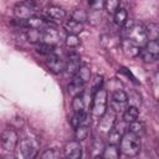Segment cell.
Instances as JSON below:
<instances>
[{
  "label": "cell",
  "instance_id": "cell-1",
  "mask_svg": "<svg viewBox=\"0 0 159 159\" xmlns=\"http://www.w3.org/2000/svg\"><path fill=\"white\" fill-rule=\"evenodd\" d=\"M142 148V142H140V137L127 130L123 137L122 140L119 143V149L120 153L124 154L125 157H135L139 154Z\"/></svg>",
  "mask_w": 159,
  "mask_h": 159
},
{
  "label": "cell",
  "instance_id": "cell-2",
  "mask_svg": "<svg viewBox=\"0 0 159 159\" xmlns=\"http://www.w3.org/2000/svg\"><path fill=\"white\" fill-rule=\"evenodd\" d=\"M39 142L35 138H24L19 142L15 155L19 159H34L39 152Z\"/></svg>",
  "mask_w": 159,
  "mask_h": 159
},
{
  "label": "cell",
  "instance_id": "cell-3",
  "mask_svg": "<svg viewBox=\"0 0 159 159\" xmlns=\"http://www.w3.org/2000/svg\"><path fill=\"white\" fill-rule=\"evenodd\" d=\"M107 91L104 88H99L93 94V104H92V114L96 118H101L107 111Z\"/></svg>",
  "mask_w": 159,
  "mask_h": 159
},
{
  "label": "cell",
  "instance_id": "cell-4",
  "mask_svg": "<svg viewBox=\"0 0 159 159\" xmlns=\"http://www.w3.org/2000/svg\"><path fill=\"white\" fill-rule=\"evenodd\" d=\"M19 144V135L14 128H6L1 133V148L4 152L12 153Z\"/></svg>",
  "mask_w": 159,
  "mask_h": 159
},
{
  "label": "cell",
  "instance_id": "cell-5",
  "mask_svg": "<svg viewBox=\"0 0 159 159\" xmlns=\"http://www.w3.org/2000/svg\"><path fill=\"white\" fill-rule=\"evenodd\" d=\"M35 12H36V5L34 1L19 2L14 6V15L19 20H27L35 16Z\"/></svg>",
  "mask_w": 159,
  "mask_h": 159
},
{
  "label": "cell",
  "instance_id": "cell-6",
  "mask_svg": "<svg viewBox=\"0 0 159 159\" xmlns=\"http://www.w3.org/2000/svg\"><path fill=\"white\" fill-rule=\"evenodd\" d=\"M117 122V112L109 107L107 108V111L104 112V114L99 118V123H98V130L102 133H109L111 129L114 127Z\"/></svg>",
  "mask_w": 159,
  "mask_h": 159
},
{
  "label": "cell",
  "instance_id": "cell-7",
  "mask_svg": "<svg viewBox=\"0 0 159 159\" xmlns=\"http://www.w3.org/2000/svg\"><path fill=\"white\" fill-rule=\"evenodd\" d=\"M128 32H129V39L133 40L139 46L147 43L148 37H147V32H145V26H143L140 24L139 25H134Z\"/></svg>",
  "mask_w": 159,
  "mask_h": 159
},
{
  "label": "cell",
  "instance_id": "cell-8",
  "mask_svg": "<svg viewBox=\"0 0 159 159\" xmlns=\"http://www.w3.org/2000/svg\"><path fill=\"white\" fill-rule=\"evenodd\" d=\"M120 47H122V51L123 53L127 56V57H130V58H134L137 56L140 55V46L138 43H135L133 40L130 39H124L122 42H120Z\"/></svg>",
  "mask_w": 159,
  "mask_h": 159
},
{
  "label": "cell",
  "instance_id": "cell-9",
  "mask_svg": "<svg viewBox=\"0 0 159 159\" xmlns=\"http://www.w3.org/2000/svg\"><path fill=\"white\" fill-rule=\"evenodd\" d=\"M65 155L70 159H80L82 157V147L80 144V140H70L66 143L63 148Z\"/></svg>",
  "mask_w": 159,
  "mask_h": 159
},
{
  "label": "cell",
  "instance_id": "cell-10",
  "mask_svg": "<svg viewBox=\"0 0 159 159\" xmlns=\"http://www.w3.org/2000/svg\"><path fill=\"white\" fill-rule=\"evenodd\" d=\"M46 65H47L48 70L51 72L56 73V75L62 73L63 70H66V65L63 63V61L60 57H57L56 55H53V53L52 55H48V58L46 61Z\"/></svg>",
  "mask_w": 159,
  "mask_h": 159
},
{
  "label": "cell",
  "instance_id": "cell-11",
  "mask_svg": "<svg viewBox=\"0 0 159 159\" xmlns=\"http://www.w3.org/2000/svg\"><path fill=\"white\" fill-rule=\"evenodd\" d=\"M61 39V34L55 29V27H45L43 32H42V41L50 45H56L57 42H60Z\"/></svg>",
  "mask_w": 159,
  "mask_h": 159
},
{
  "label": "cell",
  "instance_id": "cell-12",
  "mask_svg": "<svg viewBox=\"0 0 159 159\" xmlns=\"http://www.w3.org/2000/svg\"><path fill=\"white\" fill-rule=\"evenodd\" d=\"M81 65H80V56L77 53H70L67 62H66V71L70 76H75L77 75L78 70H80Z\"/></svg>",
  "mask_w": 159,
  "mask_h": 159
},
{
  "label": "cell",
  "instance_id": "cell-13",
  "mask_svg": "<svg viewBox=\"0 0 159 159\" xmlns=\"http://www.w3.org/2000/svg\"><path fill=\"white\" fill-rule=\"evenodd\" d=\"M84 84H86V82L81 78V77H78L77 75H75L73 76V80L71 81V83L68 84V93L71 94V96H77V94H81V93H83V91H84Z\"/></svg>",
  "mask_w": 159,
  "mask_h": 159
},
{
  "label": "cell",
  "instance_id": "cell-14",
  "mask_svg": "<svg viewBox=\"0 0 159 159\" xmlns=\"http://www.w3.org/2000/svg\"><path fill=\"white\" fill-rule=\"evenodd\" d=\"M71 125L73 128H77L80 125H89V116L86 111L75 113L71 117Z\"/></svg>",
  "mask_w": 159,
  "mask_h": 159
},
{
  "label": "cell",
  "instance_id": "cell-15",
  "mask_svg": "<svg viewBox=\"0 0 159 159\" xmlns=\"http://www.w3.org/2000/svg\"><path fill=\"white\" fill-rule=\"evenodd\" d=\"M46 14L50 19L52 20H56V21H61L66 17V10L60 7V6H56V5H51L46 9Z\"/></svg>",
  "mask_w": 159,
  "mask_h": 159
},
{
  "label": "cell",
  "instance_id": "cell-16",
  "mask_svg": "<svg viewBox=\"0 0 159 159\" xmlns=\"http://www.w3.org/2000/svg\"><path fill=\"white\" fill-rule=\"evenodd\" d=\"M63 29L68 34L78 35V34H81L83 31V24L82 22H78V21H76L73 19H71V20H67L63 24Z\"/></svg>",
  "mask_w": 159,
  "mask_h": 159
},
{
  "label": "cell",
  "instance_id": "cell-17",
  "mask_svg": "<svg viewBox=\"0 0 159 159\" xmlns=\"http://www.w3.org/2000/svg\"><path fill=\"white\" fill-rule=\"evenodd\" d=\"M119 154H120V149L117 147V144H109L104 147L102 157L104 159H118Z\"/></svg>",
  "mask_w": 159,
  "mask_h": 159
},
{
  "label": "cell",
  "instance_id": "cell-18",
  "mask_svg": "<svg viewBox=\"0 0 159 159\" xmlns=\"http://www.w3.org/2000/svg\"><path fill=\"white\" fill-rule=\"evenodd\" d=\"M138 117H139V109L137 108V106H129L123 112V120L127 123L137 120Z\"/></svg>",
  "mask_w": 159,
  "mask_h": 159
},
{
  "label": "cell",
  "instance_id": "cell-19",
  "mask_svg": "<svg viewBox=\"0 0 159 159\" xmlns=\"http://www.w3.org/2000/svg\"><path fill=\"white\" fill-rule=\"evenodd\" d=\"M46 21L41 17H37V16H32L27 20H25V26L30 27V29H37V30H41V29H45L46 27Z\"/></svg>",
  "mask_w": 159,
  "mask_h": 159
},
{
  "label": "cell",
  "instance_id": "cell-20",
  "mask_svg": "<svg viewBox=\"0 0 159 159\" xmlns=\"http://www.w3.org/2000/svg\"><path fill=\"white\" fill-rule=\"evenodd\" d=\"M25 37L30 43H39L42 40V32L37 29H30L25 32Z\"/></svg>",
  "mask_w": 159,
  "mask_h": 159
},
{
  "label": "cell",
  "instance_id": "cell-21",
  "mask_svg": "<svg viewBox=\"0 0 159 159\" xmlns=\"http://www.w3.org/2000/svg\"><path fill=\"white\" fill-rule=\"evenodd\" d=\"M84 108H86V102H84L83 93L75 96L73 99H72V109H73V112H75V113L83 112Z\"/></svg>",
  "mask_w": 159,
  "mask_h": 159
},
{
  "label": "cell",
  "instance_id": "cell-22",
  "mask_svg": "<svg viewBox=\"0 0 159 159\" xmlns=\"http://www.w3.org/2000/svg\"><path fill=\"white\" fill-rule=\"evenodd\" d=\"M145 32H147L148 40H158L159 39V24L149 22L145 26Z\"/></svg>",
  "mask_w": 159,
  "mask_h": 159
},
{
  "label": "cell",
  "instance_id": "cell-23",
  "mask_svg": "<svg viewBox=\"0 0 159 159\" xmlns=\"http://www.w3.org/2000/svg\"><path fill=\"white\" fill-rule=\"evenodd\" d=\"M128 130L134 133V134H137V135H139V137H142L144 134V132H145V127H144V124L142 122H139L137 119L134 122L128 123Z\"/></svg>",
  "mask_w": 159,
  "mask_h": 159
},
{
  "label": "cell",
  "instance_id": "cell-24",
  "mask_svg": "<svg viewBox=\"0 0 159 159\" xmlns=\"http://www.w3.org/2000/svg\"><path fill=\"white\" fill-rule=\"evenodd\" d=\"M113 15H114V22L118 26H123L125 24V21L128 20V14H127L125 9H123V7H119Z\"/></svg>",
  "mask_w": 159,
  "mask_h": 159
},
{
  "label": "cell",
  "instance_id": "cell-25",
  "mask_svg": "<svg viewBox=\"0 0 159 159\" xmlns=\"http://www.w3.org/2000/svg\"><path fill=\"white\" fill-rule=\"evenodd\" d=\"M89 134V125H80L77 128H75V135H76V139L82 142L84 139H87Z\"/></svg>",
  "mask_w": 159,
  "mask_h": 159
},
{
  "label": "cell",
  "instance_id": "cell-26",
  "mask_svg": "<svg viewBox=\"0 0 159 159\" xmlns=\"http://www.w3.org/2000/svg\"><path fill=\"white\" fill-rule=\"evenodd\" d=\"M36 51L41 55H52L53 53V45H50V43H46V42H40L37 43L36 46Z\"/></svg>",
  "mask_w": 159,
  "mask_h": 159
},
{
  "label": "cell",
  "instance_id": "cell-27",
  "mask_svg": "<svg viewBox=\"0 0 159 159\" xmlns=\"http://www.w3.org/2000/svg\"><path fill=\"white\" fill-rule=\"evenodd\" d=\"M112 101L118 102V103H127L128 102V94L124 91L118 88L112 93Z\"/></svg>",
  "mask_w": 159,
  "mask_h": 159
},
{
  "label": "cell",
  "instance_id": "cell-28",
  "mask_svg": "<svg viewBox=\"0 0 159 159\" xmlns=\"http://www.w3.org/2000/svg\"><path fill=\"white\" fill-rule=\"evenodd\" d=\"M145 50L148 52H150L152 55H154L155 57L159 56V41L157 40H148V42L145 43Z\"/></svg>",
  "mask_w": 159,
  "mask_h": 159
},
{
  "label": "cell",
  "instance_id": "cell-29",
  "mask_svg": "<svg viewBox=\"0 0 159 159\" xmlns=\"http://www.w3.org/2000/svg\"><path fill=\"white\" fill-rule=\"evenodd\" d=\"M72 19L76 20V21H78V22H82V24H83V22L87 21L88 15H87V12H86L84 10H82V9H75L73 12H72Z\"/></svg>",
  "mask_w": 159,
  "mask_h": 159
},
{
  "label": "cell",
  "instance_id": "cell-30",
  "mask_svg": "<svg viewBox=\"0 0 159 159\" xmlns=\"http://www.w3.org/2000/svg\"><path fill=\"white\" fill-rule=\"evenodd\" d=\"M120 0H106L104 1V7L108 14H114L119 9Z\"/></svg>",
  "mask_w": 159,
  "mask_h": 159
},
{
  "label": "cell",
  "instance_id": "cell-31",
  "mask_svg": "<svg viewBox=\"0 0 159 159\" xmlns=\"http://www.w3.org/2000/svg\"><path fill=\"white\" fill-rule=\"evenodd\" d=\"M65 43H66L67 47H70V48H75V47H77V46L81 43V41H80V39H78L77 35L68 34L67 37H66V40H65Z\"/></svg>",
  "mask_w": 159,
  "mask_h": 159
},
{
  "label": "cell",
  "instance_id": "cell-32",
  "mask_svg": "<svg viewBox=\"0 0 159 159\" xmlns=\"http://www.w3.org/2000/svg\"><path fill=\"white\" fill-rule=\"evenodd\" d=\"M77 76H78V77H81L84 82L91 81V70H89V67H88V66H86V65L81 66V67H80V70H78V72H77Z\"/></svg>",
  "mask_w": 159,
  "mask_h": 159
},
{
  "label": "cell",
  "instance_id": "cell-33",
  "mask_svg": "<svg viewBox=\"0 0 159 159\" xmlns=\"http://www.w3.org/2000/svg\"><path fill=\"white\" fill-rule=\"evenodd\" d=\"M102 84H103V77L102 76H94L93 80H91V91L92 93L94 94L99 88H102Z\"/></svg>",
  "mask_w": 159,
  "mask_h": 159
},
{
  "label": "cell",
  "instance_id": "cell-34",
  "mask_svg": "<svg viewBox=\"0 0 159 159\" xmlns=\"http://www.w3.org/2000/svg\"><path fill=\"white\" fill-rule=\"evenodd\" d=\"M41 157L42 159H57L60 158V150L57 148H50V149H46Z\"/></svg>",
  "mask_w": 159,
  "mask_h": 159
},
{
  "label": "cell",
  "instance_id": "cell-35",
  "mask_svg": "<svg viewBox=\"0 0 159 159\" xmlns=\"http://www.w3.org/2000/svg\"><path fill=\"white\" fill-rule=\"evenodd\" d=\"M103 149H104V147L102 145V142H99V140H96V142L93 143L92 157H99V155H102V153H103Z\"/></svg>",
  "mask_w": 159,
  "mask_h": 159
},
{
  "label": "cell",
  "instance_id": "cell-36",
  "mask_svg": "<svg viewBox=\"0 0 159 159\" xmlns=\"http://www.w3.org/2000/svg\"><path fill=\"white\" fill-rule=\"evenodd\" d=\"M106 0H89V7L92 11H101Z\"/></svg>",
  "mask_w": 159,
  "mask_h": 159
},
{
  "label": "cell",
  "instance_id": "cell-37",
  "mask_svg": "<svg viewBox=\"0 0 159 159\" xmlns=\"http://www.w3.org/2000/svg\"><path fill=\"white\" fill-rule=\"evenodd\" d=\"M140 56H142V58H143L145 62H153L154 60H157V57H155L154 55H152L150 52H148L145 48H142V50H140Z\"/></svg>",
  "mask_w": 159,
  "mask_h": 159
},
{
  "label": "cell",
  "instance_id": "cell-38",
  "mask_svg": "<svg viewBox=\"0 0 159 159\" xmlns=\"http://www.w3.org/2000/svg\"><path fill=\"white\" fill-rule=\"evenodd\" d=\"M157 153H158V155H159V145H158V149H157Z\"/></svg>",
  "mask_w": 159,
  "mask_h": 159
}]
</instances>
